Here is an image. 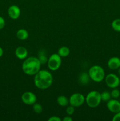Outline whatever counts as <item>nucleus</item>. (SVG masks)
<instances>
[{
	"mask_svg": "<svg viewBox=\"0 0 120 121\" xmlns=\"http://www.w3.org/2000/svg\"><path fill=\"white\" fill-rule=\"evenodd\" d=\"M41 64L38 58L30 57L25 60L22 66V70L25 74L34 76L40 70Z\"/></svg>",
	"mask_w": 120,
	"mask_h": 121,
	"instance_id": "obj_2",
	"label": "nucleus"
},
{
	"mask_svg": "<svg viewBox=\"0 0 120 121\" xmlns=\"http://www.w3.org/2000/svg\"><path fill=\"white\" fill-rule=\"evenodd\" d=\"M107 65L111 70L118 69L120 67V59L118 57H112L108 60Z\"/></svg>",
	"mask_w": 120,
	"mask_h": 121,
	"instance_id": "obj_11",
	"label": "nucleus"
},
{
	"mask_svg": "<svg viewBox=\"0 0 120 121\" xmlns=\"http://www.w3.org/2000/svg\"><path fill=\"white\" fill-rule=\"evenodd\" d=\"M90 79L95 82H101L105 79V71L101 66L94 65L88 72Z\"/></svg>",
	"mask_w": 120,
	"mask_h": 121,
	"instance_id": "obj_3",
	"label": "nucleus"
},
{
	"mask_svg": "<svg viewBox=\"0 0 120 121\" xmlns=\"http://www.w3.org/2000/svg\"><path fill=\"white\" fill-rule=\"evenodd\" d=\"M107 107L112 113H117L120 111V101H118L116 99H110L107 102Z\"/></svg>",
	"mask_w": 120,
	"mask_h": 121,
	"instance_id": "obj_9",
	"label": "nucleus"
},
{
	"mask_svg": "<svg viewBox=\"0 0 120 121\" xmlns=\"http://www.w3.org/2000/svg\"><path fill=\"white\" fill-rule=\"evenodd\" d=\"M85 100V98L80 93H75L69 98V103L74 107H80L83 105Z\"/></svg>",
	"mask_w": 120,
	"mask_h": 121,
	"instance_id": "obj_7",
	"label": "nucleus"
},
{
	"mask_svg": "<svg viewBox=\"0 0 120 121\" xmlns=\"http://www.w3.org/2000/svg\"><path fill=\"white\" fill-rule=\"evenodd\" d=\"M105 82L109 88H116L120 84V78L114 73H109L105 77Z\"/></svg>",
	"mask_w": 120,
	"mask_h": 121,
	"instance_id": "obj_6",
	"label": "nucleus"
},
{
	"mask_svg": "<svg viewBox=\"0 0 120 121\" xmlns=\"http://www.w3.org/2000/svg\"><path fill=\"white\" fill-rule=\"evenodd\" d=\"M15 56L18 59L20 60H24L27 58L28 56V51L27 48L22 46H20L17 47L15 50Z\"/></svg>",
	"mask_w": 120,
	"mask_h": 121,
	"instance_id": "obj_12",
	"label": "nucleus"
},
{
	"mask_svg": "<svg viewBox=\"0 0 120 121\" xmlns=\"http://www.w3.org/2000/svg\"><path fill=\"white\" fill-rule=\"evenodd\" d=\"M5 20L2 17L0 16V30L2 29L5 27Z\"/></svg>",
	"mask_w": 120,
	"mask_h": 121,
	"instance_id": "obj_24",
	"label": "nucleus"
},
{
	"mask_svg": "<svg viewBox=\"0 0 120 121\" xmlns=\"http://www.w3.org/2000/svg\"><path fill=\"white\" fill-rule=\"evenodd\" d=\"M111 26L112 29L115 31L120 33V18H117L114 20L112 22Z\"/></svg>",
	"mask_w": 120,
	"mask_h": 121,
	"instance_id": "obj_17",
	"label": "nucleus"
},
{
	"mask_svg": "<svg viewBox=\"0 0 120 121\" xmlns=\"http://www.w3.org/2000/svg\"><path fill=\"white\" fill-rule=\"evenodd\" d=\"M48 121H61V118L56 116H53L48 119Z\"/></svg>",
	"mask_w": 120,
	"mask_h": 121,
	"instance_id": "obj_25",
	"label": "nucleus"
},
{
	"mask_svg": "<svg viewBox=\"0 0 120 121\" xmlns=\"http://www.w3.org/2000/svg\"><path fill=\"white\" fill-rule=\"evenodd\" d=\"M111 93V96L112 99H118L120 96V92L118 89L114 88L112 89Z\"/></svg>",
	"mask_w": 120,
	"mask_h": 121,
	"instance_id": "obj_21",
	"label": "nucleus"
},
{
	"mask_svg": "<svg viewBox=\"0 0 120 121\" xmlns=\"http://www.w3.org/2000/svg\"></svg>",
	"mask_w": 120,
	"mask_h": 121,
	"instance_id": "obj_29",
	"label": "nucleus"
},
{
	"mask_svg": "<svg viewBox=\"0 0 120 121\" xmlns=\"http://www.w3.org/2000/svg\"><path fill=\"white\" fill-rule=\"evenodd\" d=\"M21 100L22 102L26 105H32L36 103L37 98L36 96L32 92H26L21 96Z\"/></svg>",
	"mask_w": 120,
	"mask_h": 121,
	"instance_id": "obj_8",
	"label": "nucleus"
},
{
	"mask_svg": "<svg viewBox=\"0 0 120 121\" xmlns=\"http://www.w3.org/2000/svg\"><path fill=\"white\" fill-rule=\"evenodd\" d=\"M113 121H120V111L115 113V115L112 118Z\"/></svg>",
	"mask_w": 120,
	"mask_h": 121,
	"instance_id": "obj_23",
	"label": "nucleus"
},
{
	"mask_svg": "<svg viewBox=\"0 0 120 121\" xmlns=\"http://www.w3.org/2000/svg\"><path fill=\"white\" fill-rule=\"evenodd\" d=\"M102 101L101 93L96 91H91L87 94L85 98V102L87 105L91 108L97 107Z\"/></svg>",
	"mask_w": 120,
	"mask_h": 121,
	"instance_id": "obj_4",
	"label": "nucleus"
},
{
	"mask_svg": "<svg viewBox=\"0 0 120 121\" xmlns=\"http://www.w3.org/2000/svg\"><path fill=\"white\" fill-rule=\"evenodd\" d=\"M8 14L9 17L12 20H16L18 18L21 14V10L19 7L15 5L10 6L8 9Z\"/></svg>",
	"mask_w": 120,
	"mask_h": 121,
	"instance_id": "obj_10",
	"label": "nucleus"
},
{
	"mask_svg": "<svg viewBox=\"0 0 120 121\" xmlns=\"http://www.w3.org/2000/svg\"><path fill=\"white\" fill-rule=\"evenodd\" d=\"M90 77H89L88 73L83 72L81 73L79 76V82L82 85H86L89 82L90 80Z\"/></svg>",
	"mask_w": 120,
	"mask_h": 121,
	"instance_id": "obj_13",
	"label": "nucleus"
},
{
	"mask_svg": "<svg viewBox=\"0 0 120 121\" xmlns=\"http://www.w3.org/2000/svg\"><path fill=\"white\" fill-rule=\"evenodd\" d=\"M70 53V50L68 47L66 46H62L59 48L58 51V54L61 57H66L68 56Z\"/></svg>",
	"mask_w": 120,
	"mask_h": 121,
	"instance_id": "obj_15",
	"label": "nucleus"
},
{
	"mask_svg": "<svg viewBox=\"0 0 120 121\" xmlns=\"http://www.w3.org/2000/svg\"><path fill=\"white\" fill-rule=\"evenodd\" d=\"M33 110H34V112L38 114H40L42 112V107L40 104H37V103H35L33 105Z\"/></svg>",
	"mask_w": 120,
	"mask_h": 121,
	"instance_id": "obj_20",
	"label": "nucleus"
},
{
	"mask_svg": "<svg viewBox=\"0 0 120 121\" xmlns=\"http://www.w3.org/2000/svg\"><path fill=\"white\" fill-rule=\"evenodd\" d=\"M101 100L104 102H108L109 100L111 98V93H109L108 91H104L101 93Z\"/></svg>",
	"mask_w": 120,
	"mask_h": 121,
	"instance_id": "obj_19",
	"label": "nucleus"
},
{
	"mask_svg": "<svg viewBox=\"0 0 120 121\" xmlns=\"http://www.w3.org/2000/svg\"><path fill=\"white\" fill-rule=\"evenodd\" d=\"M118 73L120 74V67L118 69Z\"/></svg>",
	"mask_w": 120,
	"mask_h": 121,
	"instance_id": "obj_28",
	"label": "nucleus"
},
{
	"mask_svg": "<svg viewBox=\"0 0 120 121\" xmlns=\"http://www.w3.org/2000/svg\"><path fill=\"white\" fill-rule=\"evenodd\" d=\"M74 111H75V109H74V106H72V105L68 106L67 108V109H66V113L68 115H72L74 113Z\"/></svg>",
	"mask_w": 120,
	"mask_h": 121,
	"instance_id": "obj_22",
	"label": "nucleus"
},
{
	"mask_svg": "<svg viewBox=\"0 0 120 121\" xmlns=\"http://www.w3.org/2000/svg\"><path fill=\"white\" fill-rule=\"evenodd\" d=\"M3 53H4L3 49L2 48V47H0V57L2 56V55H3Z\"/></svg>",
	"mask_w": 120,
	"mask_h": 121,
	"instance_id": "obj_27",
	"label": "nucleus"
},
{
	"mask_svg": "<svg viewBox=\"0 0 120 121\" xmlns=\"http://www.w3.org/2000/svg\"><path fill=\"white\" fill-rule=\"evenodd\" d=\"M61 57L58 53H54L51 55L47 61L48 68L52 71L57 70L61 66Z\"/></svg>",
	"mask_w": 120,
	"mask_h": 121,
	"instance_id": "obj_5",
	"label": "nucleus"
},
{
	"mask_svg": "<svg viewBox=\"0 0 120 121\" xmlns=\"http://www.w3.org/2000/svg\"><path fill=\"white\" fill-rule=\"evenodd\" d=\"M72 119L70 117H66L62 119V121H72Z\"/></svg>",
	"mask_w": 120,
	"mask_h": 121,
	"instance_id": "obj_26",
	"label": "nucleus"
},
{
	"mask_svg": "<svg viewBox=\"0 0 120 121\" xmlns=\"http://www.w3.org/2000/svg\"><path fill=\"white\" fill-rule=\"evenodd\" d=\"M34 76V84L39 89H47L51 86L53 82V77L51 73L48 71L40 70Z\"/></svg>",
	"mask_w": 120,
	"mask_h": 121,
	"instance_id": "obj_1",
	"label": "nucleus"
},
{
	"mask_svg": "<svg viewBox=\"0 0 120 121\" xmlns=\"http://www.w3.org/2000/svg\"><path fill=\"white\" fill-rule=\"evenodd\" d=\"M38 59L39 60H40L41 65H45V64L47 63V61H48V59L47 58V57L46 56L45 54V53H44L42 51H41V52H40Z\"/></svg>",
	"mask_w": 120,
	"mask_h": 121,
	"instance_id": "obj_18",
	"label": "nucleus"
},
{
	"mask_svg": "<svg viewBox=\"0 0 120 121\" xmlns=\"http://www.w3.org/2000/svg\"><path fill=\"white\" fill-rule=\"evenodd\" d=\"M57 103L61 106H67L69 104V100L65 96H60L57 98Z\"/></svg>",
	"mask_w": 120,
	"mask_h": 121,
	"instance_id": "obj_16",
	"label": "nucleus"
},
{
	"mask_svg": "<svg viewBox=\"0 0 120 121\" xmlns=\"http://www.w3.org/2000/svg\"><path fill=\"white\" fill-rule=\"evenodd\" d=\"M29 36L28 32L25 29H20L16 32V37L20 40H25Z\"/></svg>",
	"mask_w": 120,
	"mask_h": 121,
	"instance_id": "obj_14",
	"label": "nucleus"
}]
</instances>
